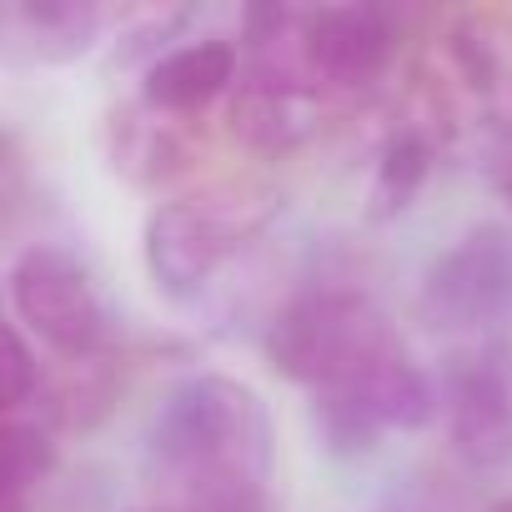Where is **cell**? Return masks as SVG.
Returning a JSON list of instances; mask_svg holds the SVG:
<instances>
[{
    "label": "cell",
    "mask_w": 512,
    "mask_h": 512,
    "mask_svg": "<svg viewBox=\"0 0 512 512\" xmlns=\"http://www.w3.org/2000/svg\"><path fill=\"white\" fill-rule=\"evenodd\" d=\"M6 292H11V307L26 322V332H36L56 357H66V362L106 357L116 317H111L91 267L71 246H56V241L26 246L11 262Z\"/></svg>",
    "instance_id": "4"
},
{
    "label": "cell",
    "mask_w": 512,
    "mask_h": 512,
    "mask_svg": "<svg viewBox=\"0 0 512 512\" xmlns=\"http://www.w3.org/2000/svg\"><path fill=\"white\" fill-rule=\"evenodd\" d=\"M277 211L282 191L251 176L156 201L141 221V262L151 287L171 302H196L231 256L277 221Z\"/></svg>",
    "instance_id": "2"
},
{
    "label": "cell",
    "mask_w": 512,
    "mask_h": 512,
    "mask_svg": "<svg viewBox=\"0 0 512 512\" xmlns=\"http://www.w3.org/2000/svg\"><path fill=\"white\" fill-rule=\"evenodd\" d=\"M312 432H317V447L332 452V457H362V452H372L377 437H382L347 387L312 392Z\"/></svg>",
    "instance_id": "15"
},
{
    "label": "cell",
    "mask_w": 512,
    "mask_h": 512,
    "mask_svg": "<svg viewBox=\"0 0 512 512\" xmlns=\"http://www.w3.org/2000/svg\"><path fill=\"white\" fill-rule=\"evenodd\" d=\"M136 512H196V507H176V502H151V507H136Z\"/></svg>",
    "instance_id": "18"
},
{
    "label": "cell",
    "mask_w": 512,
    "mask_h": 512,
    "mask_svg": "<svg viewBox=\"0 0 512 512\" xmlns=\"http://www.w3.org/2000/svg\"><path fill=\"white\" fill-rule=\"evenodd\" d=\"M482 512H512V492H507V497H497V502H487Z\"/></svg>",
    "instance_id": "19"
},
{
    "label": "cell",
    "mask_w": 512,
    "mask_h": 512,
    "mask_svg": "<svg viewBox=\"0 0 512 512\" xmlns=\"http://www.w3.org/2000/svg\"><path fill=\"white\" fill-rule=\"evenodd\" d=\"M111 392H116V382H111V372H106V357H86V362H66V377H61L56 392L41 397V402L51 407L56 422L86 432V427H96V422L111 412Z\"/></svg>",
    "instance_id": "14"
},
{
    "label": "cell",
    "mask_w": 512,
    "mask_h": 512,
    "mask_svg": "<svg viewBox=\"0 0 512 512\" xmlns=\"http://www.w3.org/2000/svg\"><path fill=\"white\" fill-rule=\"evenodd\" d=\"M442 417L452 452L472 467L512 462V342H477L442 372Z\"/></svg>",
    "instance_id": "6"
},
{
    "label": "cell",
    "mask_w": 512,
    "mask_h": 512,
    "mask_svg": "<svg viewBox=\"0 0 512 512\" xmlns=\"http://www.w3.org/2000/svg\"><path fill=\"white\" fill-rule=\"evenodd\" d=\"M96 146H101L106 171L136 191H161V186L181 181L186 171H196V161H201L196 126L186 116H166V111L146 106L141 96L101 111Z\"/></svg>",
    "instance_id": "8"
},
{
    "label": "cell",
    "mask_w": 512,
    "mask_h": 512,
    "mask_svg": "<svg viewBox=\"0 0 512 512\" xmlns=\"http://www.w3.org/2000/svg\"><path fill=\"white\" fill-rule=\"evenodd\" d=\"M121 16V6L101 0H0V61L16 71L71 66L91 56Z\"/></svg>",
    "instance_id": "9"
},
{
    "label": "cell",
    "mask_w": 512,
    "mask_h": 512,
    "mask_svg": "<svg viewBox=\"0 0 512 512\" xmlns=\"http://www.w3.org/2000/svg\"><path fill=\"white\" fill-rule=\"evenodd\" d=\"M397 347L407 342L397 337L387 312L357 287H307L287 307H277L262 332L272 372L307 392L347 387Z\"/></svg>",
    "instance_id": "3"
},
{
    "label": "cell",
    "mask_w": 512,
    "mask_h": 512,
    "mask_svg": "<svg viewBox=\"0 0 512 512\" xmlns=\"http://www.w3.org/2000/svg\"><path fill=\"white\" fill-rule=\"evenodd\" d=\"M191 21V11H141V16H121V26H116V36H111V66H151L156 56H166L171 46V36L181 31Z\"/></svg>",
    "instance_id": "16"
},
{
    "label": "cell",
    "mask_w": 512,
    "mask_h": 512,
    "mask_svg": "<svg viewBox=\"0 0 512 512\" xmlns=\"http://www.w3.org/2000/svg\"><path fill=\"white\" fill-rule=\"evenodd\" d=\"M322 121V91L307 76L246 66L226 96V131L236 146L256 156H287L297 151Z\"/></svg>",
    "instance_id": "10"
},
{
    "label": "cell",
    "mask_w": 512,
    "mask_h": 512,
    "mask_svg": "<svg viewBox=\"0 0 512 512\" xmlns=\"http://www.w3.org/2000/svg\"><path fill=\"white\" fill-rule=\"evenodd\" d=\"M6 156H11V146H6V136H0V166H6Z\"/></svg>",
    "instance_id": "20"
},
{
    "label": "cell",
    "mask_w": 512,
    "mask_h": 512,
    "mask_svg": "<svg viewBox=\"0 0 512 512\" xmlns=\"http://www.w3.org/2000/svg\"><path fill=\"white\" fill-rule=\"evenodd\" d=\"M236 76H241V51L231 41H221V36L186 41V46H171L166 56H156L141 71V101L166 111V116L191 121L211 101H226Z\"/></svg>",
    "instance_id": "11"
},
{
    "label": "cell",
    "mask_w": 512,
    "mask_h": 512,
    "mask_svg": "<svg viewBox=\"0 0 512 512\" xmlns=\"http://www.w3.org/2000/svg\"><path fill=\"white\" fill-rule=\"evenodd\" d=\"M0 512H26V507H0Z\"/></svg>",
    "instance_id": "21"
},
{
    "label": "cell",
    "mask_w": 512,
    "mask_h": 512,
    "mask_svg": "<svg viewBox=\"0 0 512 512\" xmlns=\"http://www.w3.org/2000/svg\"><path fill=\"white\" fill-rule=\"evenodd\" d=\"M56 467V442L36 422L0 417V507H21V497L46 482Z\"/></svg>",
    "instance_id": "13"
},
{
    "label": "cell",
    "mask_w": 512,
    "mask_h": 512,
    "mask_svg": "<svg viewBox=\"0 0 512 512\" xmlns=\"http://www.w3.org/2000/svg\"><path fill=\"white\" fill-rule=\"evenodd\" d=\"M36 397H41V362L16 327L0 322V417L21 412Z\"/></svg>",
    "instance_id": "17"
},
{
    "label": "cell",
    "mask_w": 512,
    "mask_h": 512,
    "mask_svg": "<svg viewBox=\"0 0 512 512\" xmlns=\"http://www.w3.org/2000/svg\"><path fill=\"white\" fill-rule=\"evenodd\" d=\"M397 16L367 0L302 11V66L322 96L372 91L397 61Z\"/></svg>",
    "instance_id": "7"
},
{
    "label": "cell",
    "mask_w": 512,
    "mask_h": 512,
    "mask_svg": "<svg viewBox=\"0 0 512 512\" xmlns=\"http://www.w3.org/2000/svg\"><path fill=\"white\" fill-rule=\"evenodd\" d=\"M432 156H437V141H432L427 121H402V126L387 131V141L377 151L372 191H367L372 221H392L422 196V186L432 176Z\"/></svg>",
    "instance_id": "12"
},
{
    "label": "cell",
    "mask_w": 512,
    "mask_h": 512,
    "mask_svg": "<svg viewBox=\"0 0 512 512\" xmlns=\"http://www.w3.org/2000/svg\"><path fill=\"white\" fill-rule=\"evenodd\" d=\"M146 472L156 502L196 512H267L277 472V427L251 382L191 372L166 387L146 427Z\"/></svg>",
    "instance_id": "1"
},
{
    "label": "cell",
    "mask_w": 512,
    "mask_h": 512,
    "mask_svg": "<svg viewBox=\"0 0 512 512\" xmlns=\"http://www.w3.org/2000/svg\"><path fill=\"white\" fill-rule=\"evenodd\" d=\"M417 312L442 337H482L512 322V226L477 221L437 251L417 287Z\"/></svg>",
    "instance_id": "5"
}]
</instances>
